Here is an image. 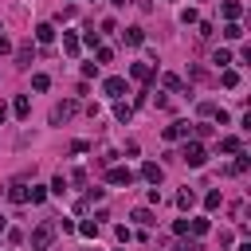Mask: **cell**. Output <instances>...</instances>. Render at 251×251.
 Wrapping results in <instances>:
<instances>
[{
	"instance_id": "obj_1",
	"label": "cell",
	"mask_w": 251,
	"mask_h": 251,
	"mask_svg": "<svg viewBox=\"0 0 251 251\" xmlns=\"http://www.w3.org/2000/svg\"><path fill=\"white\" fill-rule=\"evenodd\" d=\"M180 161H184L188 169H200V165L208 161V149H204L200 141H184V153H180Z\"/></svg>"
},
{
	"instance_id": "obj_2",
	"label": "cell",
	"mask_w": 251,
	"mask_h": 251,
	"mask_svg": "<svg viewBox=\"0 0 251 251\" xmlns=\"http://www.w3.org/2000/svg\"><path fill=\"white\" fill-rule=\"evenodd\" d=\"M51 239H55V224H35V231H31V251H47L51 247Z\"/></svg>"
},
{
	"instance_id": "obj_3",
	"label": "cell",
	"mask_w": 251,
	"mask_h": 251,
	"mask_svg": "<svg viewBox=\"0 0 251 251\" xmlns=\"http://www.w3.org/2000/svg\"><path fill=\"white\" fill-rule=\"evenodd\" d=\"M192 137V122H173V126H165V141H188Z\"/></svg>"
},
{
	"instance_id": "obj_4",
	"label": "cell",
	"mask_w": 251,
	"mask_h": 251,
	"mask_svg": "<svg viewBox=\"0 0 251 251\" xmlns=\"http://www.w3.org/2000/svg\"><path fill=\"white\" fill-rule=\"evenodd\" d=\"M102 94L118 102V98L126 94V78H122V75H114V78H106V82H102Z\"/></svg>"
},
{
	"instance_id": "obj_5",
	"label": "cell",
	"mask_w": 251,
	"mask_h": 251,
	"mask_svg": "<svg viewBox=\"0 0 251 251\" xmlns=\"http://www.w3.org/2000/svg\"><path fill=\"white\" fill-rule=\"evenodd\" d=\"M106 180H110V184H133V173H129L126 165H110V173H106Z\"/></svg>"
},
{
	"instance_id": "obj_6",
	"label": "cell",
	"mask_w": 251,
	"mask_h": 251,
	"mask_svg": "<svg viewBox=\"0 0 251 251\" xmlns=\"http://www.w3.org/2000/svg\"><path fill=\"white\" fill-rule=\"evenodd\" d=\"M220 12H224V20H227V24H235V20L243 16V4H239V0H224V4H220Z\"/></svg>"
},
{
	"instance_id": "obj_7",
	"label": "cell",
	"mask_w": 251,
	"mask_h": 251,
	"mask_svg": "<svg viewBox=\"0 0 251 251\" xmlns=\"http://www.w3.org/2000/svg\"><path fill=\"white\" fill-rule=\"evenodd\" d=\"M141 176H145L149 184H161V180H165V169L153 165V161H145V165H141Z\"/></svg>"
},
{
	"instance_id": "obj_8",
	"label": "cell",
	"mask_w": 251,
	"mask_h": 251,
	"mask_svg": "<svg viewBox=\"0 0 251 251\" xmlns=\"http://www.w3.org/2000/svg\"><path fill=\"white\" fill-rule=\"evenodd\" d=\"M4 192H8V200H12V204H27V188H24L20 180H16V184H8Z\"/></svg>"
},
{
	"instance_id": "obj_9",
	"label": "cell",
	"mask_w": 251,
	"mask_h": 251,
	"mask_svg": "<svg viewBox=\"0 0 251 251\" xmlns=\"http://www.w3.org/2000/svg\"><path fill=\"white\" fill-rule=\"evenodd\" d=\"M129 75H133L137 82H149V78H153V67H149V63H133V67H129Z\"/></svg>"
},
{
	"instance_id": "obj_10",
	"label": "cell",
	"mask_w": 251,
	"mask_h": 251,
	"mask_svg": "<svg viewBox=\"0 0 251 251\" xmlns=\"http://www.w3.org/2000/svg\"><path fill=\"white\" fill-rule=\"evenodd\" d=\"M78 47H82L78 35H75V31H63V51H67V55H78Z\"/></svg>"
},
{
	"instance_id": "obj_11",
	"label": "cell",
	"mask_w": 251,
	"mask_h": 251,
	"mask_svg": "<svg viewBox=\"0 0 251 251\" xmlns=\"http://www.w3.org/2000/svg\"><path fill=\"white\" fill-rule=\"evenodd\" d=\"M208 227H212V224H208V216H196V220H188V231H192V235H208Z\"/></svg>"
},
{
	"instance_id": "obj_12",
	"label": "cell",
	"mask_w": 251,
	"mask_h": 251,
	"mask_svg": "<svg viewBox=\"0 0 251 251\" xmlns=\"http://www.w3.org/2000/svg\"><path fill=\"white\" fill-rule=\"evenodd\" d=\"M122 39H126L129 47H137V43H145V35H141V27H126V31H122Z\"/></svg>"
},
{
	"instance_id": "obj_13",
	"label": "cell",
	"mask_w": 251,
	"mask_h": 251,
	"mask_svg": "<svg viewBox=\"0 0 251 251\" xmlns=\"http://www.w3.org/2000/svg\"><path fill=\"white\" fill-rule=\"evenodd\" d=\"M220 82H224L227 90H235V86H239V75H235L231 67H224V71H220Z\"/></svg>"
},
{
	"instance_id": "obj_14",
	"label": "cell",
	"mask_w": 251,
	"mask_h": 251,
	"mask_svg": "<svg viewBox=\"0 0 251 251\" xmlns=\"http://www.w3.org/2000/svg\"><path fill=\"white\" fill-rule=\"evenodd\" d=\"M12 110H16V118H27V114H31V102H27V94H20V98L12 102Z\"/></svg>"
},
{
	"instance_id": "obj_15",
	"label": "cell",
	"mask_w": 251,
	"mask_h": 251,
	"mask_svg": "<svg viewBox=\"0 0 251 251\" xmlns=\"http://www.w3.org/2000/svg\"><path fill=\"white\" fill-rule=\"evenodd\" d=\"M71 114H75V102H63V106L51 110V122H63V118H71Z\"/></svg>"
},
{
	"instance_id": "obj_16",
	"label": "cell",
	"mask_w": 251,
	"mask_h": 251,
	"mask_svg": "<svg viewBox=\"0 0 251 251\" xmlns=\"http://www.w3.org/2000/svg\"><path fill=\"white\" fill-rule=\"evenodd\" d=\"M114 118H118V122H129V118H133V106H129V102H114Z\"/></svg>"
},
{
	"instance_id": "obj_17",
	"label": "cell",
	"mask_w": 251,
	"mask_h": 251,
	"mask_svg": "<svg viewBox=\"0 0 251 251\" xmlns=\"http://www.w3.org/2000/svg\"><path fill=\"white\" fill-rule=\"evenodd\" d=\"M78 235H82V239H94V235H98V220H82V224H78Z\"/></svg>"
},
{
	"instance_id": "obj_18",
	"label": "cell",
	"mask_w": 251,
	"mask_h": 251,
	"mask_svg": "<svg viewBox=\"0 0 251 251\" xmlns=\"http://www.w3.org/2000/svg\"><path fill=\"white\" fill-rule=\"evenodd\" d=\"M35 39H39V43H51V39H55V27H51V24H39V27H35Z\"/></svg>"
},
{
	"instance_id": "obj_19",
	"label": "cell",
	"mask_w": 251,
	"mask_h": 251,
	"mask_svg": "<svg viewBox=\"0 0 251 251\" xmlns=\"http://www.w3.org/2000/svg\"><path fill=\"white\" fill-rule=\"evenodd\" d=\"M212 63H216V67H227V63H231V51H227V47H216V51H212Z\"/></svg>"
},
{
	"instance_id": "obj_20",
	"label": "cell",
	"mask_w": 251,
	"mask_h": 251,
	"mask_svg": "<svg viewBox=\"0 0 251 251\" xmlns=\"http://www.w3.org/2000/svg\"><path fill=\"white\" fill-rule=\"evenodd\" d=\"M239 137H220V153H239Z\"/></svg>"
},
{
	"instance_id": "obj_21",
	"label": "cell",
	"mask_w": 251,
	"mask_h": 251,
	"mask_svg": "<svg viewBox=\"0 0 251 251\" xmlns=\"http://www.w3.org/2000/svg\"><path fill=\"white\" fill-rule=\"evenodd\" d=\"M192 204H196V192H192V188L176 192V208H192Z\"/></svg>"
},
{
	"instance_id": "obj_22",
	"label": "cell",
	"mask_w": 251,
	"mask_h": 251,
	"mask_svg": "<svg viewBox=\"0 0 251 251\" xmlns=\"http://www.w3.org/2000/svg\"><path fill=\"white\" fill-rule=\"evenodd\" d=\"M27 200H31V204H43V200H47V188L31 184V188H27Z\"/></svg>"
},
{
	"instance_id": "obj_23",
	"label": "cell",
	"mask_w": 251,
	"mask_h": 251,
	"mask_svg": "<svg viewBox=\"0 0 251 251\" xmlns=\"http://www.w3.org/2000/svg\"><path fill=\"white\" fill-rule=\"evenodd\" d=\"M220 204H224V196H220V188H212V192L204 196V208L212 212V208H220Z\"/></svg>"
},
{
	"instance_id": "obj_24",
	"label": "cell",
	"mask_w": 251,
	"mask_h": 251,
	"mask_svg": "<svg viewBox=\"0 0 251 251\" xmlns=\"http://www.w3.org/2000/svg\"><path fill=\"white\" fill-rule=\"evenodd\" d=\"M216 110H220L216 102H200V106H196V114H200V118H216Z\"/></svg>"
},
{
	"instance_id": "obj_25",
	"label": "cell",
	"mask_w": 251,
	"mask_h": 251,
	"mask_svg": "<svg viewBox=\"0 0 251 251\" xmlns=\"http://www.w3.org/2000/svg\"><path fill=\"white\" fill-rule=\"evenodd\" d=\"M31 86H35V90H47V86H51V78L39 71V75H31Z\"/></svg>"
},
{
	"instance_id": "obj_26",
	"label": "cell",
	"mask_w": 251,
	"mask_h": 251,
	"mask_svg": "<svg viewBox=\"0 0 251 251\" xmlns=\"http://www.w3.org/2000/svg\"><path fill=\"white\" fill-rule=\"evenodd\" d=\"M133 220H137V224H145V227H149V224H153V212H149V208H137V212H133Z\"/></svg>"
},
{
	"instance_id": "obj_27",
	"label": "cell",
	"mask_w": 251,
	"mask_h": 251,
	"mask_svg": "<svg viewBox=\"0 0 251 251\" xmlns=\"http://www.w3.org/2000/svg\"><path fill=\"white\" fill-rule=\"evenodd\" d=\"M200 16H196V8H180V24H196Z\"/></svg>"
},
{
	"instance_id": "obj_28",
	"label": "cell",
	"mask_w": 251,
	"mask_h": 251,
	"mask_svg": "<svg viewBox=\"0 0 251 251\" xmlns=\"http://www.w3.org/2000/svg\"><path fill=\"white\" fill-rule=\"evenodd\" d=\"M239 35H243L239 24H227V27H224V39H239Z\"/></svg>"
},
{
	"instance_id": "obj_29",
	"label": "cell",
	"mask_w": 251,
	"mask_h": 251,
	"mask_svg": "<svg viewBox=\"0 0 251 251\" xmlns=\"http://www.w3.org/2000/svg\"><path fill=\"white\" fill-rule=\"evenodd\" d=\"M16 59H20V63H24V67H27V63H31V43H24V47H20V51H16Z\"/></svg>"
},
{
	"instance_id": "obj_30",
	"label": "cell",
	"mask_w": 251,
	"mask_h": 251,
	"mask_svg": "<svg viewBox=\"0 0 251 251\" xmlns=\"http://www.w3.org/2000/svg\"><path fill=\"white\" fill-rule=\"evenodd\" d=\"M114 235H118V239H122V243H129V239H133V231H129V227H126V224H118V227H114Z\"/></svg>"
},
{
	"instance_id": "obj_31",
	"label": "cell",
	"mask_w": 251,
	"mask_h": 251,
	"mask_svg": "<svg viewBox=\"0 0 251 251\" xmlns=\"http://www.w3.org/2000/svg\"><path fill=\"white\" fill-rule=\"evenodd\" d=\"M161 82H165V90H180V78H176V75H165Z\"/></svg>"
},
{
	"instance_id": "obj_32",
	"label": "cell",
	"mask_w": 251,
	"mask_h": 251,
	"mask_svg": "<svg viewBox=\"0 0 251 251\" xmlns=\"http://www.w3.org/2000/svg\"><path fill=\"white\" fill-rule=\"evenodd\" d=\"M51 192H55V196H63V192H67V180H63V176H55V180H51Z\"/></svg>"
},
{
	"instance_id": "obj_33",
	"label": "cell",
	"mask_w": 251,
	"mask_h": 251,
	"mask_svg": "<svg viewBox=\"0 0 251 251\" xmlns=\"http://www.w3.org/2000/svg\"><path fill=\"white\" fill-rule=\"evenodd\" d=\"M12 51V43H8V35H0V55H8Z\"/></svg>"
},
{
	"instance_id": "obj_34",
	"label": "cell",
	"mask_w": 251,
	"mask_h": 251,
	"mask_svg": "<svg viewBox=\"0 0 251 251\" xmlns=\"http://www.w3.org/2000/svg\"><path fill=\"white\" fill-rule=\"evenodd\" d=\"M4 118H8V106H4V102H0V122H4Z\"/></svg>"
},
{
	"instance_id": "obj_35",
	"label": "cell",
	"mask_w": 251,
	"mask_h": 251,
	"mask_svg": "<svg viewBox=\"0 0 251 251\" xmlns=\"http://www.w3.org/2000/svg\"><path fill=\"white\" fill-rule=\"evenodd\" d=\"M110 4H114V8H126V4H129V0H110Z\"/></svg>"
},
{
	"instance_id": "obj_36",
	"label": "cell",
	"mask_w": 251,
	"mask_h": 251,
	"mask_svg": "<svg viewBox=\"0 0 251 251\" xmlns=\"http://www.w3.org/2000/svg\"><path fill=\"white\" fill-rule=\"evenodd\" d=\"M0 235H4V216H0Z\"/></svg>"
},
{
	"instance_id": "obj_37",
	"label": "cell",
	"mask_w": 251,
	"mask_h": 251,
	"mask_svg": "<svg viewBox=\"0 0 251 251\" xmlns=\"http://www.w3.org/2000/svg\"><path fill=\"white\" fill-rule=\"evenodd\" d=\"M90 251H94V247H90Z\"/></svg>"
}]
</instances>
